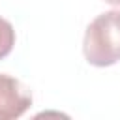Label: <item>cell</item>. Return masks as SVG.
<instances>
[{
  "mask_svg": "<svg viewBox=\"0 0 120 120\" xmlns=\"http://www.w3.org/2000/svg\"><path fill=\"white\" fill-rule=\"evenodd\" d=\"M84 58L96 68H107L120 60V9L98 15L84 32Z\"/></svg>",
  "mask_w": 120,
  "mask_h": 120,
  "instance_id": "6da1fadb",
  "label": "cell"
},
{
  "mask_svg": "<svg viewBox=\"0 0 120 120\" xmlns=\"http://www.w3.org/2000/svg\"><path fill=\"white\" fill-rule=\"evenodd\" d=\"M32 105L30 90L15 77L0 73V120H15Z\"/></svg>",
  "mask_w": 120,
  "mask_h": 120,
  "instance_id": "7a4b0ae2",
  "label": "cell"
},
{
  "mask_svg": "<svg viewBox=\"0 0 120 120\" xmlns=\"http://www.w3.org/2000/svg\"><path fill=\"white\" fill-rule=\"evenodd\" d=\"M15 45V30L9 21L0 17V60L6 58Z\"/></svg>",
  "mask_w": 120,
  "mask_h": 120,
  "instance_id": "3957f363",
  "label": "cell"
},
{
  "mask_svg": "<svg viewBox=\"0 0 120 120\" xmlns=\"http://www.w3.org/2000/svg\"><path fill=\"white\" fill-rule=\"evenodd\" d=\"M105 2H109V4H112V6H120V0H105Z\"/></svg>",
  "mask_w": 120,
  "mask_h": 120,
  "instance_id": "277c9868",
  "label": "cell"
}]
</instances>
